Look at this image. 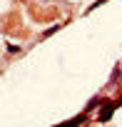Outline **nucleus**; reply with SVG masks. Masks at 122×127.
Here are the masks:
<instances>
[{"mask_svg": "<svg viewBox=\"0 0 122 127\" xmlns=\"http://www.w3.org/2000/svg\"><path fill=\"white\" fill-rule=\"evenodd\" d=\"M112 110H115L112 105H107L105 110H100V120H110V115H112Z\"/></svg>", "mask_w": 122, "mask_h": 127, "instance_id": "1", "label": "nucleus"}]
</instances>
